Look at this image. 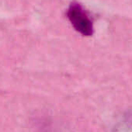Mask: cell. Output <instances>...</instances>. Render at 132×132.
Returning <instances> with one entry per match:
<instances>
[{
    "label": "cell",
    "mask_w": 132,
    "mask_h": 132,
    "mask_svg": "<svg viewBox=\"0 0 132 132\" xmlns=\"http://www.w3.org/2000/svg\"><path fill=\"white\" fill-rule=\"evenodd\" d=\"M66 16L78 33L86 37L93 35L94 32L93 23L86 10L79 3L76 1L71 3L66 11Z\"/></svg>",
    "instance_id": "obj_1"
},
{
    "label": "cell",
    "mask_w": 132,
    "mask_h": 132,
    "mask_svg": "<svg viewBox=\"0 0 132 132\" xmlns=\"http://www.w3.org/2000/svg\"><path fill=\"white\" fill-rule=\"evenodd\" d=\"M113 132H132V115L121 119L115 126Z\"/></svg>",
    "instance_id": "obj_2"
}]
</instances>
